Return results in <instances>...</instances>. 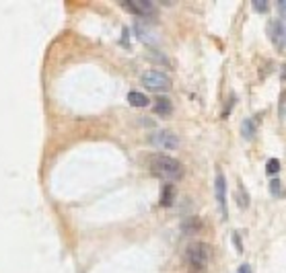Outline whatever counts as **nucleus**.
<instances>
[{"label": "nucleus", "mask_w": 286, "mask_h": 273, "mask_svg": "<svg viewBox=\"0 0 286 273\" xmlns=\"http://www.w3.org/2000/svg\"><path fill=\"white\" fill-rule=\"evenodd\" d=\"M148 167H150V173L159 177V179H165V181H179L183 177V167L177 158H173L169 154H152L148 158Z\"/></svg>", "instance_id": "1"}, {"label": "nucleus", "mask_w": 286, "mask_h": 273, "mask_svg": "<svg viewBox=\"0 0 286 273\" xmlns=\"http://www.w3.org/2000/svg\"><path fill=\"white\" fill-rule=\"evenodd\" d=\"M185 261L196 269V271H204L210 263V246L206 242H194L187 246L185 251Z\"/></svg>", "instance_id": "2"}, {"label": "nucleus", "mask_w": 286, "mask_h": 273, "mask_svg": "<svg viewBox=\"0 0 286 273\" xmlns=\"http://www.w3.org/2000/svg\"><path fill=\"white\" fill-rule=\"evenodd\" d=\"M142 84L146 86V90H152V93H167L171 88V78L159 70H146L142 74Z\"/></svg>", "instance_id": "3"}, {"label": "nucleus", "mask_w": 286, "mask_h": 273, "mask_svg": "<svg viewBox=\"0 0 286 273\" xmlns=\"http://www.w3.org/2000/svg\"><path fill=\"white\" fill-rule=\"evenodd\" d=\"M148 142L159 148V150H177L179 148V138L169 129H155L148 135Z\"/></svg>", "instance_id": "4"}, {"label": "nucleus", "mask_w": 286, "mask_h": 273, "mask_svg": "<svg viewBox=\"0 0 286 273\" xmlns=\"http://www.w3.org/2000/svg\"><path fill=\"white\" fill-rule=\"evenodd\" d=\"M122 7L132 13V15H136L140 19H152V17H157V7L150 3V0H130V3H122Z\"/></svg>", "instance_id": "5"}, {"label": "nucleus", "mask_w": 286, "mask_h": 273, "mask_svg": "<svg viewBox=\"0 0 286 273\" xmlns=\"http://www.w3.org/2000/svg\"><path fill=\"white\" fill-rule=\"evenodd\" d=\"M214 195H216V203H218V208H221L223 218H227V181H225V175L221 171H216Z\"/></svg>", "instance_id": "6"}, {"label": "nucleus", "mask_w": 286, "mask_h": 273, "mask_svg": "<svg viewBox=\"0 0 286 273\" xmlns=\"http://www.w3.org/2000/svg\"><path fill=\"white\" fill-rule=\"evenodd\" d=\"M284 31H286V29H284V21H280V19L274 21L272 25H270V39H272L274 48H276L280 54L284 52V37H286Z\"/></svg>", "instance_id": "7"}, {"label": "nucleus", "mask_w": 286, "mask_h": 273, "mask_svg": "<svg viewBox=\"0 0 286 273\" xmlns=\"http://www.w3.org/2000/svg\"><path fill=\"white\" fill-rule=\"evenodd\" d=\"M152 111H155V115L159 117H169L173 113V103L169 97H159L155 101V105H152Z\"/></svg>", "instance_id": "8"}, {"label": "nucleus", "mask_w": 286, "mask_h": 273, "mask_svg": "<svg viewBox=\"0 0 286 273\" xmlns=\"http://www.w3.org/2000/svg\"><path fill=\"white\" fill-rule=\"evenodd\" d=\"M257 125H259V117H249L243 121L241 125V135H243L245 140H253L255 133H257Z\"/></svg>", "instance_id": "9"}, {"label": "nucleus", "mask_w": 286, "mask_h": 273, "mask_svg": "<svg viewBox=\"0 0 286 273\" xmlns=\"http://www.w3.org/2000/svg\"><path fill=\"white\" fill-rule=\"evenodd\" d=\"M128 103L132 107H146L150 101H148V97L144 93H140V90H130V93H128Z\"/></svg>", "instance_id": "10"}, {"label": "nucleus", "mask_w": 286, "mask_h": 273, "mask_svg": "<svg viewBox=\"0 0 286 273\" xmlns=\"http://www.w3.org/2000/svg\"><path fill=\"white\" fill-rule=\"evenodd\" d=\"M175 201V187L173 185H165L161 191V206L163 208H171Z\"/></svg>", "instance_id": "11"}, {"label": "nucleus", "mask_w": 286, "mask_h": 273, "mask_svg": "<svg viewBox=\"0 0 286 273\" xmlns=\"http://www.w3.org/2000/svg\"><path fill=\"white\" fill-rule=\"evenodd\" d=\"M136 31H138V37L142 39V41H146V43H155L157 41V37H152L150 33V29L148 27H144V25H140V23H138V25H136Z\"/></svg>", "instance_id": "12"}, {"label": "nucleus", "mask_w": 286, "mask_h": 273, "mask_svg": "<svg viewBox=\"0 0 286 273\" xmlns=\"http://www.w3.org/2000/svg\"><path fill=\"white\" fill-rule=\"evenodd\" d=\"M270 193H272L274 197H282V195H284V187H282V181H280L278 177H274V179L270 181Z\"/></svg>", "instance_id": "13"}, {"label": "nucleus", "mask_w": 286, "mask_h": 273, "mask_svg": "<svg viewBox=\"0 0 286 273\" xmlns=\"http://www.w3.org/2000/svg\"><path fill=\"white\" fill-rule=\"evenodd\" d=\"M237 201H239V206L241 208H249V195H247V191L243 193V187H237Z\"/></svg>", "instance_id": "14"}, {"label": "nucleus", "mask_w": 286, "mask_h": 273, "mask_svg": "<svg viewBox=\"0 0 286 273\" xmlns=\"http://www.w3.org/2000/svg\"><path fill=\"white\" fill-rule=\"evenodd\" d=\"M266 171H268L270 175H276V173L280 171V161H278V158H270V161H268V167H266Z\"/></svg>", "instance_id": "15"}, {"label": "nucleus", "mask_w": 286, "mask_h": 273, "mask_svg": "<svg viewBox=\"0 0 286 273\" xmlns=\"http://www.w3.org/2000/svg\"><path fill=\"white\" fill-rule=\"evenodd\" d=\"M251 7H253V11H257V13H266L270 5L266 3V0H253V5H251Z\"/></svg>", "instance_id": "16"}, {"label": "nucleus", "mask_w": 286, "mask_h": 273, "mask_svg": "<svg viewBox=\"0 0 286 273\" xmlns=\"http://www.w3.org/2000/svg\"><path fill=\"white\" fill-rule=\"evenodd\" d=\"M196 228H200V222H198V220H189L187 224H183V230H185L187 234H189V232H194ZM196 232H198V230H196Z\"/></svg>", "instance_id": "17"}, {"label": "nucleus", "mask_w": 286, "mask_h": 273, "mask_svg": "<svg viewBox=\"0 0 286 273\" xmlns=\"http://www.w3.org/2000/svg\"><path fill=\"white\" fill-rule=\"evenodd\" d=\"M276 7H278V13H280V21H282V17H284V11H286V5H284V0H280V3H278Z\"/></svg>", "instance_id": "18"}, {"label": "nucleus", "mask_w": 286, "mask_h": 273, "mask_svg": "<svg viewBox=\"0 0 286 273\" xmlns=\"http://www.w3.org/2000/svg\"><path fill=\"white\" fill-rule=\"evenodd\" d=\"M278 113H280V119L284 121V95L280 97V111H278Z\"/></svg>", "instance_id": "19"}, {"label": "nucleus", "mask_w": 286, "mask_h": 273, "mask_svg": "<svg viewBox=\"0 0 286 273\" xmlns=\"http://www.w3.org/2000/svg\"><path fill=\"white\" fill-rule=\"evenodd\" d=\"M239 273H251V267H249L247 263H245V265H241V267H239Z\"/></svg>", "instance_id": "20"}]
</instances>
